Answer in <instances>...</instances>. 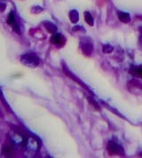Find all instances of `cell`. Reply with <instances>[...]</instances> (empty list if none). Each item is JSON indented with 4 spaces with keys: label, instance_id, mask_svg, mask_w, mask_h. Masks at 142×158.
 <instances>
[{
    "label": "cell",
    "instance_id": "cell-3",
    "mask_svg": "<svg viewBox=\"0 0 142 158\" xmlns=\"http://www.w3.org/2000/svg\"><path fill=\"white\" fill-rule=\"evenodd\" d=\"M81 49L83 51L84 54L90 56L92 54V50H93V44L92 41L89 38H84L81 41Z\"/></svg>",
    "mask_w": 142,
    "mask_h": 158
},
{
    "label": "cell",
    "instance_id": "cell-1",
    "mask_svg": "<svg viewBox=\"0 0 142 158\" xmlns=\"http://www.w3.org/2000/svg\"><path fill=\"white\" fill-rule=\"evenodd\" d=\"M21 62L25 66L36 68L40 63V60L36 53H27L21 57Z\"/></svg>",
    "mask_w": 142,
    "mask_h": 158
},
{
    "label": "cell",
    "instance_id": "cell-13",
    "mask_svg": "<svg viewBox=\"0 0 142 158\" xmlns=\"http://www.w3.org/2000/svg\"><path fill=\"white\" fill-rule=\"evenodd\" d=\"M88 101H90L91 103H92V105H93V107L96 108V109H98V110H99V105H98V103L97 102H95V101H93V100H92L91 98H88Z\"/></svg>",
    "mask_w": 142,
    "mask_h": 158
},
{
    "label": "cell",
    "instance_id": "cell-5",
    "mask_svg": "<svg viewBox=\"0 0 142 158\" xmlns=\"http://www.w3.org/2000/svg\"><path fill=\"white\" fill-rule=\"evenodd\" d=\"M2 152L6 156H13L14 154V148L13 144L6 141L2 147Z\"/></svg>",
    "mask_w": 142,
    "mask_h": 158
},
{
    "label": "cell",
    "instance_id": "cell-11",
    "mask_svg": "<svg viewBox=\"0 0 142 158\" xmlns=\"http://www.w3.org/2000/svg\"><path fill=\"white\" fill-rule=\"evenodd\" d=\"M131 73L142 78V67H135L131 69Z\"/></svg>",
    "mask_w": 142,
    "mask_h": 158
},
{
    "label": "cell",
    "instance_id": "cell-2",
    "mask_svg": "<svg viewBox=\"0 0 142 158\" xmlns=\"http://www.w3.org/2000/svg\"><path fill=\"white\" fill-rule=\"evenodd\" d=\"M106 149L110 155L124 156V151H123V148H122V146L118 145L116 142L112 141V140L108 141L107 146H106Z\"/></svg>",
    "mask_w": 142,
    "mask_h": 158
},
{
    "label": "cell",
    "instance_id": "cell-15",
    "mask_svg": "<svg viewBox=\"0 0 142 158\" xmlns=\"http://www.w3.org/2000/svg\"><path fill=\"white\" fill-rule=\"evenodd\" d=\"M1 6H2V9H1V12H4V10H5V6H5V4H3V3L1 4Z\"/></svg>",
    "mask_w": 142,
    "mask_h": 158
},
{
    "label": "cell",
    "instance_id": "cell-7",
    "mask_svg": "<svg viewBox=\"0 0 142 158\" xmlns=\"http://www.w3.org/2000/svg\"><path fill=\"white\" fill-rule=\"evenodd\" d=\"M44 26L45 27V29H47V31L50 32L51 34H56L57 28L53 23L50 22H44Z\"/></svg>",
    "mask_w": 142,
    "mask_h": 158
},
{
    "label": "cell",
    "instance_id": "cell-6",
    "mask_svg": "<svg viewBox=\"0 0 142 158\" xmlns=\"http://www.w3.org/2000/svg\"><path fill=\"white\" fill-rule=\"evenodd\" d=\"M52 43L56 44L58 46H62L65 44V41L66 39L61 34H53V36L51 38Z\"/></svg>",
    "mask_w": 142,
    "mask_h": 158
},
{
    "label": "cell",
    "instance_id": "cell-4",
    "mask_svg": "<svg viewBox=\"0 0 142 158\" xmlns=\"http://www.w3.org/2000/svg\"><path fill=\"white\" fill-rule=\"evenodd\" d=\"M7 23L13 28V29H14L15 32L20 33V28H19V25H18V23L16 22L15 16H14V14L13 12H11L9 14V16L7 18Z\"/></svg>",
    "mask_w": 142,
    "mask_h": 158
},
{
    "label": "cell",
    "instance_id": "cell-9",
    "mask_svg": "<svg viewBox=\"0 0 142 158\" xmlns=\"http://www.w3.org/2000/svg\"><path fill=\"white\" fill-rule=\"evenodd\" d=\"M69 19H70L71 22H73V23H76V22H78V20H79V15H78V12L77 11H76V10H72L69 12Z\"/></svg>",
    "mask_w": 142,
    "mask_h": 158
},
{
    "label": "cell",
    "instance_id": "cell-12",
    "mask_svg": "<svg viewBox=\"0 0 142 158\" xmlns=\"http://www.w3.org/2000/svg\"><path fill=\"white\" fill-rule=\"evenodd\" d=\"M112 51H113V47L110 46L109 44H106V45L103 46V52H105V53H109Z\"/></svg>",
    "mask_w": 142,
    "mask_h": 158
},
{
    "label": "cell",
    "instance_id": "cell-8",
    "mask_svg": "<svg viewBox=\"0 0 142 158\" xmlns=\"http://www.w3.org/2000/svg\"><path fill=\"white\" fill-rule=\"evenodd\" d=\"M118 19L123 23H128V22H131V16L128 13L118 12Z\"/></svg>",
    "mask_w": 142,
    "mask_h": 158
},
{
    "label": "cell",
    "instance_id": "cell-10",
    "mask_svg": "<svg viewBox=\"0 0 142 158\" xmlns=\"http://www.w3.org/2000/svg\"><path fill=\"white\" fill-rule=\"evenodd\" d=\"M85 20L86 23L90 26H93L94 22H93V18H92V15L89 12H85Z\"/></svg>",
    "mask_w": 142,
    "mask_h": 158
},
{
    "label": "cell",
    "instance_id": "cell-14",
    "mask_svg": "<svg viewBox=\"0 0 142 158\" xmlns=\"http://www.w3.org/2000/svg\"><path fill=\"white\" fill-rule=\"evenodd\" d=\"M140 41L142 44V27L140 28Z\"/></svg>",
    "mask_w": 142,
    "mask_h": 158
}]
</instances>
